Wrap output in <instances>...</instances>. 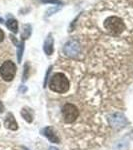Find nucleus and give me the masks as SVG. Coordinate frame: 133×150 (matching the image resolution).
I'll list each match as a JSON object with an SVG mask.
<instances>
[{"mask_svg": "<svg viewBox=\"0 0 133 150\" xmlns=\"http://www.w3.org/2000/svg\"><path fill=\"white\" fill-rule=\"evenodd\" d=\"M69 80L63 73H55L50 77L49 88L57 93H65L69 90Z\"/></svg>", "mask_w": 133, "mask_h": 150, "instance_id": "obj_1", "label": "nucleus"}, {"mask_svg": "<svg viewBox=\"0 0 133 150\" xmlns=\"http://www.w3.org/2000/svg\"><path fill=\"white\" fill-rule=\"evenodd\" d=\"M104 28L110 34L119 35L125 30V24L119 17L111 16L104 21Z\"/></svg>", "mask_w": 133, "mask_h": 150, "instance_id": "obj_2", "label": "nucleus"}, {"mask_svg": "<svg viewBox=\"0 0 133 150\" xmlns=\"http://www.w3.org/2000/svg\"><path fill=\"white\" fill-rule=\"evenodd\" d=\"M16 65L11 60H7L0 67V75L2 79L5 81H11L15 77Z\"/></svg>", "mask_w": 133, "mask_h": 150, "instance_id": "obj_3", "label": "nucleus"}, {"mask_svg": "<svg viewBox=\"0 0 133 150\" xmlns=\"http://www.w3.org/2000/svg\"><path fill=\"white\" fill-rule=\"evenodd\" d=\"M79 115V111L75 105L71 103H66L62 107V116L66 123H72L76 120Z\"/></svg>", "mask_w": 133, "mask_h": 150, "instance_id": "obj_4", "label": "nucleus"}, {"mask_svg": "<svg viewBox=\"0 0 133 150\" xmlns=\"http://www.w3.org/2000/svg\"><path fill=\"white\" fill-rule=\"evenodd\" d=\"M63 51L69 57L77 56L80 53V44L76 40H69L64 45Z\"/></svg>", "mask_w": 133, "mask_h": 150, "instance_id": "obj_5", "label": "nucleus"}, {"mask_svg": "<svg viewBox=\"0 0 133 150\" xmlns=\"http://www.w3.org/2000/svg\"><path fill=\"white\" fill-rule=\"evenodd\" d=\"M109 123L112 127H123L126 124V117L121 113H114L109 117Z\"/></svg>", "mask_w": 133, "mask_h": 150, "instance_id": "obj_6", "label": "nucleus"}, {"mask_svg": "<svg viewBox=\"0 0 133 150\" xmlns=\"http://www.w3.org/2000/svg\"><path fill=\"white\" fill-rule=\"evenodd\" d=\"M41 134H42L43 136L47 137V138L49 139V141L53 142V143H59L60 142L59 137L57 136L55 130L53 129L51 126H47V127L43 128V129L41 130Z\"/></svg>", "mask_w": 133, "mask_h": 150, "instance_id": "obj_7", "label": "nucleus"}, {"mask_svg": "<svg viewBox=\"0 0 133 150\" xmlns=\"http://www.w3.org/2000/svg\"><path fill=\"white\" fill-rule=\"evenodd\" d=\"M43 50L48 56L52 55L53 51H54V39H53L51 34L47 35L46 39L44 41V44H43Z\"/></svg>", "mask_w": 133, "mask_h": 150, "instance_id": "obj_8", "label": "nucleus"}, {"mask_svg": "<svg viewBox=\"0 0 133 150\" xmlns=\"http://www.w3.org/2000/svg\"><path fill=\"white\" fill-rule=\"evenodd\" d=\"M4 126H5L7 129L10 130H17L18 129V124L15 120V117L12 113H8L4 120Z\"/></svg>", "mask_w": 133, "mask_h": 150, "instance_id": "obj_9", "label": "nucleus"}, {"mask_svg": "<svg viewBox=\"0 0 133 150\" xmlns=\"http://www.w3.org/2000/svg\"><path fill=\"white\" fill-rule=\"evenodd\" d=\"M21 116L26 120L28 123H31L33 121V111L30 109V108L24 107L22 110H21Z\"/></svg>", "mask_w": 133, "mask_h": 150, "instance_id": "obj_10", "label": "nucleus"}, {"mask_svg": "<svg viewBox=\"0 0 133 150\" xmlns=\"http://www.w3.org/2000/svg\"><path fill=\"white\" fill-rule=\"evenodd\" d=\"M6 26L11 32L13 33H17L18 32V22L16 19L14 18H9L6 21Z\"/></svg>", "mask_w": 133, "mask_h": 150, "instance_id": "obj_11", "label": "nucleus"}, {"mask_svg": "<svg viewBox=\"0 0 133 150\" xmlns=\"http://www.w3.org/2000/svg\"><path fill=\"white\" fill-rule=\"evenodd\" d=\"M23 50H24V42H21L20 44L17 46V59H18V62H21Z\"/></svg>", "mask_w": 133, "mask_h": 150, "instance_id": "obj_12", "label": "nucleus"}, {"mask_svg": "<svg viewBox=\"0 0 133 150\" xmlns=\"http://www.w3.org/2000/svg\"><path fill=\"white\" fill-rule=\"evenodd\" d=\"M24 28H25V31H24V34H22V38L23 39H27L29 36H30V33H31V26L25 25Z\"/></svg>", "mask_w": 133, "mask_h": 150, "instance_id": "obj_13", "label": "nucleus"}, {"mask_svg": "<svg viewBox=\"0 0 133 150\" xmlns=\"http://www.w3.org/2000/svg\"><path fill=\"white\" fill-rule=\"evenodd\" d=\"M28 71H29V68H28V64H25V66H24L23 81H26V80H27V77H28Z\"/></svg>", "mask_w": 133, "mask_h": 150, "instance_id": "obj_14", "label": "nucleus"}, {"mask_svg": "<svg viewBox=\"0 0 133 150\" xmlns=\"http://www.w3.org/2000/svg\"><path fill=\"white\" fill-rule=\"evenodd\" d=\"M51 69H52V67L50 66L49 68H48V70H47V73H46V75H45V80H44V84H43V86H44V87H46V85H47L48 76H49V73H50V71H51Z\"/></svg>", "mask_w": 133, "mask_h": 150, "instance_id": "obj_15", "label": "nucleus"}, {"mask_svg": "<svg viewBox=\"0 0 133 150\" xmlns=\"http://www.w3.org/2000/svg\"><path fill=\"white\" fill-rule=\"evenodd\" d=\"M43 3H55V4H60V1L58 0H40Z\"/></svg>", "mask_w": 133, "mask_h": 150, "instance_id": "obj_16", "label": "nucleus"}, {"mask_svg": "<svg viewBox=\"0 0 133 150\" xmlns=\"http://www.w3.org/2000/svg\"><path fill=\"white\" fill-rule=\"evenodd\" d=\"M4 32L2 31V29H0V42H2V41L4 40Z\"/></svg>", "mask_w": 133, "mask_h": 150, "instance_id": "obj_17", "label": "nucleus"}, {"mask_svg": "<svg viewBox=\"0 0 133 150\" xmlns=\"http://www.w3.org/2000/svg\"><path fill=\"white\" fill-rule=\"evenodd\" d=\"M4 111V105L2 102H0V113H2Z\"/></svg>", "mask_w": 133, "mask_h": 150, "instance_id": "obj_18", "label": "nucleus"}, {"mask_svg": "<svg viewBox=\"0 0 133 150\" xmlns=\"http://www.w3.org/2000/svg\"><path fill=\"white\" fill-rule=\"evenodd\" d=\"M49 150H59V149L56 148V147H53V146H51V147H49Z\"/></svg>", "mask_w": 133, "mask_h": 150, "instance_id": "obj_19", "label": "nucleus"}, {"mask_svg": "<svg viewBox=\"0 0 133 150\" xmlns=\"http://www.w3.org/2000/svg\"><path fill=\"white\" fill-rule=\"evenodd\" d=\"M2 22H3V20H2V19L0 18V23H2Z\"/></svg>", "mask_w": 133, "mask_h": 150, "instance_id": "obj_20", "label": "nucleus"}]
</instances>
